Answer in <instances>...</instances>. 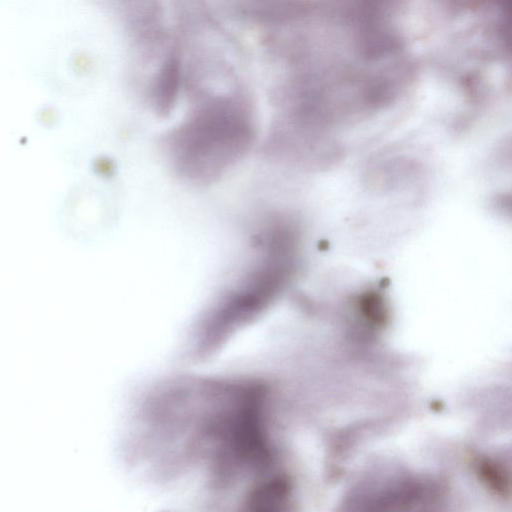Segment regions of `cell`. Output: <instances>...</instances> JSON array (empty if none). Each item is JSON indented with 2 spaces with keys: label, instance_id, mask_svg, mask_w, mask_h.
I'll use <instances>...</instances> for the list:
<instances>
[{
  "label": "cell",
  "instance_id": "obj_1",
  "mask_svg": "<svg viewBox=\"0 0 512 512\" xmlns=\"http://www.w3.org/2000/svg\"><path fill=\"white\" fill-rule=\"evenodd\" d=\"M255 136L254 114L245 96L199 95L186 118L164 136L163 148L179 177L207 185L246 155Z\"/></svg>",
  "mask_w": 512,
  "mask_h": 512
},
{
  "label": "cell",
  "instance_id": "obj_2",
  "mask_svg": "<svg viewBox=\"0 0 512 512\" xmlns=\"http://www.w3.org/2000/svg\"><path fill=\"white\" fill-rule=\"evenodd\" d=\"M251 246V262L202 320L195 349L200 356L218 348L231 333L261 314L295 272L299 233L293 225L279 220L259 222Z\"/></svg>",
  "mask_w": 512,
  "mask_h": 512
},
{
  "label": "cell",
  "instance_id": "obj_3",
  "mask_svg": "<svg viewBox=\"0 0 512 512\" xmlns=\"http://www.w3.org/2000/svg\"><path fill=\"white\" fill-rule=\"evenodd\" d=\"M482 478L496 493L504 494L507 489L506 479L503 471L495 463L485 461L480 467Z\"/></svg>",
  "mask_w": 512,
  "mask_h": 512
},
{
  "label": "cell",
  "instance_id": "obj_4",
  "mask_svg": "<svg viewBox=\"0 0 512 512\" xmlns=\"http://www.w3.org/2000/svg\"><path fill=\"white\" fill-rule=\"evenodd\" d=\"M363 314L377 324L385 323L387 313L382 298L377 294H367L361 303Z\"/></svg>",
  "mask_w": 512,
  "mask_h": 512
}]
</instances>
